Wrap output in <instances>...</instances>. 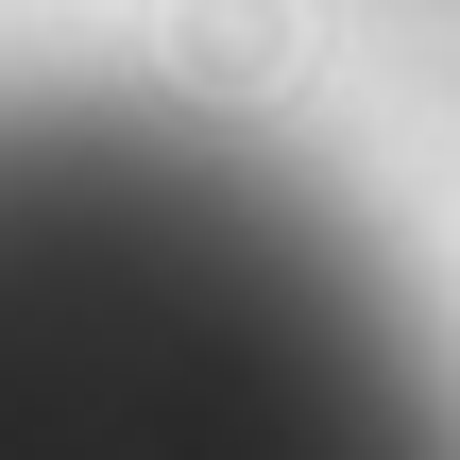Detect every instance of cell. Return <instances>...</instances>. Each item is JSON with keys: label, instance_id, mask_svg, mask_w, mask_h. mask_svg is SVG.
Instances as JSON below:
<instances>
[{"label": "cell", "instance_id": "cell-1", "mask_svg": "<svg viewBox=\"0 0 460 460\" xmlns=\"http://www.w3.org/2000/svg\"><path fill=\"white\" fill-rule=\"evenodd\" d=\"M0 460H460V410L239 171L0 137Z\"/></svg>", "mask_w": 460, "mask_h": 460}]
</instances>
